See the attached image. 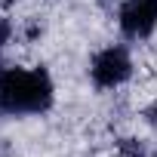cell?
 Listing matches in <instances>:
<instances>
[{"instance_id": "3", "label": "cell", "mask_w": 157, "mask_h": 157, "mask_svg": "<svg viewBox=\"0 0 157 157\" xmlns=\"http://www.w3.org/2000/svg\"><path fill=\"white\" fill-rule=\"evenodd\" d=\"M157 28V0H126L120 10V31L129 40H145Z\"/></svg>"}, {"instance_id": "1", "label": "cell", "mask_w": 157, "mask_h": 157, "mask_svg": "<svg viewBox=\"0 0 157 157\" xmlns=\"http://www.w3.org/2000/svg\"><path fill=\"white\" fill-rule=\"evenodd\" d=\"M52 108V80L43 68H0V111L43 114Z\"/></svg>"}, {"instance_id": "2", "label": "cell", "mask_w": 157, "mask_h": 157, "mask_svg": "<svg viewBox=\"0 0 157 157\" xmlns=\"http://www.w3.org/2000/svg\"><path fill=\"white\" fill-rule=\"evenodd\" d=\"M90 74H93V83L102 90H114V86L126 83L132 74V59H129L126 46H105L102 52H96Z\"/></svg>"}]
</instances>
